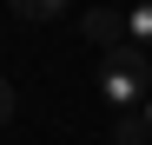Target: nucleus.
Instances as JSON below:
<instances>
[{"instance_id":"nucleus-1","label":"nucleus","mask_w":152,"mask_h":145,"mask_svg":"<svg viewBox=\"0 0 152 145\" xmlns=\"http://www.w3.org/2000/svg\"><path fill=\"white\" fill-rule=\"evenodd\" d=\"M152 99V66H145V46H113V53H99V106L113 112H139Z\"/></svg>"},{"instance_id":"nucleus-2","label":"nucleus","mask_w":152,"mask_h":145,"mask_svg":"<svg viewBox=\"0 0 152 145\" xmlns=\"http://www.w3.org/2000/svg\"><path fill=\"white\" fill-rule=\"evenodd\" d=\"M80 27H86V40L99 46V53H113V46L132 40V27H126V13H119V7H86V13H80Z\"/></svg>"},{"instance_id":"nucleus-3","label":"nucleus","mask_w":152,"mask_h":145,"mask_svg":"<svg viewBox=\"0 0 152 145\" xmlns=\"http://www.w3.org/2000/svg\"><path fill=\"white\" fill-rule=\"evenodd\" d=\"M113 138H119V145H152V99H145L139 112H119Z\"/></svg>"},{"instance_id":"nucleus-4","label":"nucleus","mask_w":152,"mask_h":145,"mask_svg":"<svg viewBox=\"0 0 152 145\" xmlns=\"http://www.w3.org/2000/svg\"><path fill=\"white\" fill-rule=\"evenodd\" d=\"M126 27H132V46H145V53H152V0H139V7L126 13Z\"/></svg>"},{"instance_id":"nucleus-5","label":"nucleus","mask_w":152,"mask_h":145,"mask_svg":"<svg viewBox=\"0 0 152 145\" xmlns=\"http://www.w3.org/2000/svg\"><path fill=\"white\" fill-rule=\"evenodd\" d=\"M73 0H13V13L20 20H53V13H66Z\"/></svg>"},{"instance_id":"nucleus-6","label":"nucleus","mask_w":152,"mask_h":145,"mask_svg":"<svg viewBox=\"0 0 152 145\" xmlns=\"http://www.w3.org/2000/svg\"><path fill=\"white\" fill-rule=\"evenodd\" d=\"M7 119H13V86L0 79V125H7Z\"/></svg>"}]
</instances>
